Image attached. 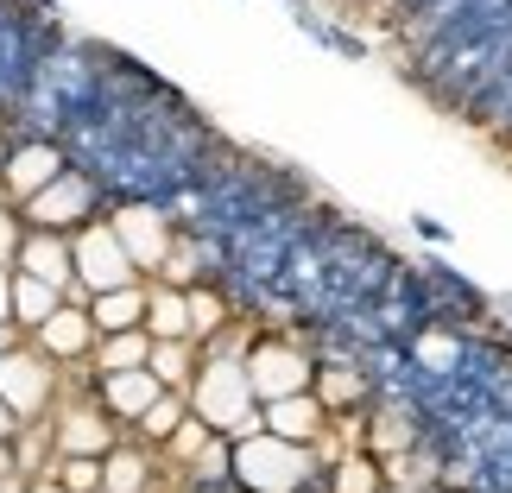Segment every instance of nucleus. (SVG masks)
Returning a JSON list of instances; mask_svg holds the SVG:
<instances>
[{
  "instance_id": "obj_1",
  "label": "nucleus",
  "mask_w": 512,
  "mask_h": 493,
  "mask_svg": "<svg viewBox=\"0 0 512 493\" xmlns=\"http://www.w3.org/2000/svg\"><path fill=\"white\" fill-rule=\"evenodd\" d=\"M190 411L215 430V437H228V443L247 437V430H260V399H253V386H247V348L215 342L209 361H196Z\"/></svg>"
},
{
  "instance_id": "obj_2",
  "label": "nucleus",
  "mask_w": 512,
  "mask_h": 493,
  "mask_svg": "<svg viewBox=\"0 0 512 493\" xmlns=\"http://www.w3.org/2000/svg\"><path fill=\"white\" fill-rule=\"evenodd\" d=\"M317 475V449L310 443H285L272 430H247L234 437V487H253V493H304Z\"/></svg>"
},
{
  "instance_id": "obj_3",
  "label": "nucleus",
  "mask_w": 512,
  "mask_h": 493,
  "mask_svg": "<svg viewBox=\"0 0 512 493\" xmlns=\"http://www.w3.org/2000/svg\"><path fill=\"white\" fill-rule=\"evenodd\" d=\"M70 253H76V285L64 291V298H76V304H89L95 291H114V285H133V279H140V266H133V253L121 247L114 222L70 228Z\"/></svg>"
},
{
  "instance_id": "obj_4",
  "label": "nucleus",
  "mask_w": 512,
  "mask_h": 493,
  "mask_svg": "<svg viewBox=\"0 0 512 493\" xmlns=\"http://www.w3.org/2000/svg\"><path fill=\"white\" fill-rule=\"evenodd\" d=\"M19 215H26V228H57V234L83 228L89 215H95V177H83V171L64 165L45 190H32L26 203H19Z\"/></svg>"
},
{
  "instance_id": "obj_5",
  "label": "nucleus",
  "mask_w": 512,
  "mask_h": 493,
  "mask_svg": "<svg viewBox=\"0 0 512 493\" xmlns=\"http://www.w3.org/2000/svg\"><path fill=\"white\" fill-rule=\"evenodd\" d=\"M57 361L45 348H7L0 354V399H7L19 411V424H32V418H45V405H51V392H57Z\"/></svg>"
},
{
  "instance_id": "obj_6",
  "label": "nucleus",
  "mask_w": 512,
  "mask_h": 493,
  "mask_svg": "<svg viewBox=\"0 0 512 493\" xmlns=\"http://www.w3.org/2000/svg\"><path fill=\"white\" fill-rule=\"evenodd\" d=\"M317 380V361L298 348V342H253L247 348V386L253 399H285V392H310Z\"/></svg>"
},
{
  "instance_id": "obj_7",
  "label": "nucleus",
  "mask_w": 512,
  "mask_h": 493,
  "mask_svg": "<svg viewBox=\"0 0 512 493\" xmlns=\"http://www.w3.org/2000/svg\"><path fill=\"white\" fill-rule=\"evenodd\" d=\"M114 234H121V247L133 253L140 272H159L171 241H177L171 222H165V209H152V203H121V209H114Z\"/></svg>"
},
{
  "instance_id": "obj_8",
  "label": "nucleus",
  "mask_w": 512,
  "mask_h": 493,
  "mask_svg": "<svg viewBox=\"0 0 512 493\" xmlns=\"http://www.w3.org/2000/svg\"><path fill=\"white\" fill-rule=\"evenodd\" d=\"M260 424L272 430V437H285V443H310V449H317L329 437V405L317 399V392H285V399L260 405Z\"/></svg>"
},
{
  "instance_id": "obj_9",
  "label": "nucleus",
  "mask_w": 512,
  "mask_h": 493,
  "mask_svg": "<svg viewBox=\"0 0 512 493\" xmlns=\"http://www.w3.org/2000/svg\"><path fill=\"white\" fill-rule=\"evenodd\" d=\"M13 266L32 272V279H45V285H57V291L76 285L70 234H57V228H26V241H19V253H13Z\"/></svg>"
},
{
  "instance_id": "obj_10",
  "label": "nucleus",
  "mask_w": 512,
  "mask_h": 493,
  "mask_svg": "<svg viewBox=\"0 0 512 493\" xmlns=\"http://www.w3.org/2000/svg\"><path fill=\"white\" fill-rule=\"evenodd\" d=\"M32 342L51 354V361H83V354L95 348V323H89V304H76V298H64L51 310L45 323L32 329Z\"/></svg>"
},
{
  "instance_id": "obj_11",
  "label": "nucleus",
  "mask_w": 512,
  "mask_h": 493,
  "mask_svg": "<svg viewBox=\"0 0 512 493\" xmlns=\"http://www.w3.org/2000/svg\"><path fill=\"white\" fill-rule=\"evenodd\" d=\"M57 171H64V152H57L51 140H26V146H13V152H7V165H0V184H7L13 203H26V196H32V190H45Z\"/></svg>"
},
{
  "instance_id": "obj_12",
  "label": "nucleus",
  "mask_w": 512,
  "mask_h": 493,
  "mask_svg": "<svg viewBox=\"0 0 512 493\" xmlns=\"http://www.w3.org/2000/svg\"><path fill=\"white\" fill-rule=\"evenodd\" d=\"M51 443H57V456H108L114 449V418L95 411V405H76V411H64V418L51 424Z\"/></svg>"
},
{
  "instance_id": "obj_13",
  "label": "nucleus",
  "mask_w": 512,
  "mask_h": 493,
  "mask_svg": "<svg viewBox=\"0 0 512 493\" xmlns=\"http://www.w3.org/2000/svg\"><path fill=\"white\" fill-rule=\"evenodd\" d=\"M159 373L152 367H121V373H102V405H108V418H121V424H140L146 418V405L159 399Z\"/></svg>"
},
{
  "instance_id": "obj_14",
  "label": "nucleus",
  "mask_w": 512,
  "mask_h": 493,
  "mask_svg": "<svg viewBox=\"0 0 512 493\" xmlns=\"http://www.w3.org/2000/svg\"><path fill=\"white\" fill-rule=\"evenodd\" d=\"M89 323H95V335L140 329L146 323V285L133 279V285H114V291H95V298H89Z\"/></svg>"
},
{
  "instance_id": "obj_15",
  "label": "nucleus",
  "mask_w": 512,
  "mask_h": 493,
  "mask_svg": "<svg viewBox=\"0 0 512 493\" xmlns=\"http://www.w3.org/2000/svg\"><path fill=\"white\" fill-rule=\"evenodd\" d=\"M196 342L190 335H152V354H146V367L159 373V386H171V392H190V380H196Z\"/></svg>"
},
{
  "instance_id": "obj_16",
  "label": "nucleus",
  "mask_w": 512,
  "mask_h": 493,
  "mask_svg": "<svg viewBox=\"0 0 512 493\" xmlns=\"http://www.w3.org/2000/svg\"><path fill=\"white\" fill-rule=\"evenodd\" d=\"M57 304H64V291L13 266V323H19V329H38V323H45Z\"/></svg>"
},
{
  "instance_id": "obj_17",
  "label": "nucleus",
  "mask_w": 512,
  "mask_h": 493,
  "mask_svg": "<svg viewBox=\"0 0 512 493\" xmlns=\"http://www.w3.org/2000/svg\"><path fill=\"white\" fill-rule=\"evenodd\" d=\"M146 354H152V329H108V335H95V361H102V373H121V367H146Z\"/></svg>"
},
{
  "instance_id": "obj_18",
  "label": "nucleus",
  "mask_w": 512,
  "mask_h": 493,
  "mask_svg": "<svg viewBox=\"0 0 512 493\" xmlns=\"http://www.w3.org/2000/svg\"><path fill=\"white\" fill-rule=\"evenodd\" d=\"M146 329L152 335H190V298H184V285L146 291ZM190 342H196V335H190Z\"/></svg>"
},
{
  "instance_id": "obj_19",
  "label": "nucleus",
  "mask_w": 512,
  "mask_h": 493,
  "mask_svg": "<svg viewBox=\"0 0 512 493\" xmlns=\"http://www.w3.org/2000/svg\"><path fill=\"white\" fill-rule=\"evenodd\" d=\"M146 481H152V462L140 456V449L114 443L102 456V493H146Z\"/></svg>"
},
{
  "instance_id": "obj_20",
  "label": "nucleus",
  "mask_w": 512,
  "mask_h": 493,
  "mask_svg": "<svg viewBox=\"0 0 512 493\" xmlns=\"http://www.w3.org/2000/svg\"><path fill=\"white\" fill-rule=\"evenodd\" d=\"M184 411H190V392H171V386H165L159 399L146 405V418H140V437H152V443H165L171 430L184 424Z\"/></svg>"
},
{
  "instance_id": "obj_21",
  "label": "nucleus",
  "mask_w": 512,
  "mask_h": 493,
  "mask_svg": "<svg viewBox=\"0 0 512 493\" xmlns=\"http://www.w3.org/2000/svg\"><path fill=\"white\" fill-rule=\"evenodd\" d=\"M190 475L203 481V487H228V481H234V443H228V437H209V443L190 456Z\"/></svg>"
},
{
  "instance_id": "obj_22",
  "label": "nucleus",
  "mask_w": 512,
  "mask_h": 493,
  "mask_svg": "<svg viewBox=\"0 0 512 493\" xmlns=\"http://www.w3.org/2000/svg\"><path fill=\"white\" fill-rule=\"evenodd\" d=\"M380 481H386V475H380V456L367 449V456H342V462H336V475H329V493H373Z\"/></svg>"
},
{
  "instance_id": "obj_23",
  "label": "nucleus",
  "mask_w": 512,
  "mask_h": 493,
  "mask_svg": "<svg viewBox=\"0 0 512 493\" xmlns=\"http://www.w3.org/2000/svg\"><path fill=\"white\" fill-rule=\"evenodd\" d=\"M310 392H317V399L329 405V411H336V405H354V399H361V373H354V367H317V380H310Z\"/></svg>"
},
{
  "instance_id": "obj_24",
  "label": "nucleus",
  "mask_w": 512,
  "mask_h": 493,
  "mask_svg": "<svg viewBox=\"0 0 512 493\" xmlns=\"http://www.w3.org/2000/svg\"><path fill=\"white\" fill-rule=\"evenodd\" d=\"M51 475L64 481L70 493H102V456H57Z\"/></svg>"
},
{
  "instance_id": "obj_25",
  "label": "nucleus",
  "mask_w": 512,
  "mask_h": 493,
  "mask_svg": "<svg viewBox=\"0 0 512 493\" xmlns=\"http://www.w3.org/2000/svg\"><path fill=\"white\" fill-rule=\"evenodd\" d=\"M184 298H190V335H222V298H215V291H190L184 285Z\"/></svg>"
},
{
  "instance_id": "obj_26",
  "label": "nucleus",
  "mask_w": 512,
  "mask_h": 493,
  "mask_svg": "<svg viewBox=\"0 0 512 493\" xmlns=\"http://www.w3.org/2000/svg\"><path fill=\"white\" fill-rule=\"evenodd\" d=\"M209 437H215V430H209L203 418H196V411H184V424H177V430H171V437H165V449H171V456H177V462H190V456H196V449H203Z\"/></svg>"
},
{
  "instance_id": "obj_27",
  "label": "nucleus",
  "mask_w": 512,
  "mask_h": 493,
  "mask_svg": "<svg viewBox=\"0 0 512 493\" xmlns=\"http://www.w3.org/2000/svg\"><path fill=\"white\" fill-rule=\"evenodd\" d=\"M19 241H26V215H19L13 196H0V266H13Z\"/></svg>"
},
{
  "instance_id": "obj_28",
  "label": "nucleus",
  "mask_w": 512,
  "mask_h": 493,
  "mask_svg": "<svg viewBox=\"0 0 512 493\" xmlns=\"http://www.w3.org/2000/svg\"><path fill=\"white\" fill-rule=\"evenodd\" d=\"M456 342H449V335H424V342H418V361L424 367H437V373H449V367H456Z\"/></svg>"
},
{
  "instance_id": "obj_29",
  "label": "nucleus",
  "mask_w": 512,
  "mask_h": 493,
  "mask_svg": "<svg viewBox=\"0 0 512 493\" xmlns=\"http://www.w3.org/2000/svg\"><path fill=\"white\" fill-rule=\"evenodd\" d=\"M0 323H13V266H0Z\"/></svg>"
},
{
  "instance_id": "obj_30",
  "label": "nucleus",
  "mask_w": 512,
  "mask_h": 493,
  "mask_svg": "<svg viewBox=\"0 0 512 493\" xmlns=\"http://www.w3.org/2000/svg\"><path fill=\"white\" fill-rule=\"evenodd\" d=\"M13 437H19V411L0 399V443H13Z\"/></svg>"
},
{
  "instance_id": "obj_31",
  "label": "nucleus",
  "mask_w": 512,
  "mask_h": 493,
  "mask_svg": "<svg viewBox=\"0 0 512 493\" xmlns=\"http://www.w3.org/2000/svg\"><path fill=\"white\" fill-rule=\"evenodd\" d=\"M26 493H70V487H64V481H57V475H38V481H32Z\"/></svg>"
},
{
  "instance_id": "obj_32",
  "label": "nucleus",
  "mask_w": 512,
  "mask_h": 493,
  "mask_svg": "<svg viewBox=\"0 0 512 493\" xmlns=\"http://www.w3.org/2000/svg\"><path fill=\"white\" fill-rule=\"evenodd\" d=\"M7 348H19V323H0V354Z\"/></svg>"
},
{
  "instance_id": "obj_33",
  "label": "nucleus",
  "mask_w": 512,
  "mask_h": 493,
  "mask_svg": "<svg viewBox=\"0 0 512 493\" xmlns=\"http://www.w3.org/2000/svg\"><path fill=\"white\" fill-rule=\"evenodd\" d=\"M0 475H19V462H13V443H0Z\"/></svg>"
},
{
  "instance_id": "obj_34",
  "label": "nucleus",
  "mask_w": 512,
  "mask_h": 493,
  "mask_svg": "<svg viewBox=\"0 0 512 493\" xmlns=\"http://www.w3.org/2000/svg\"><path fill=\"white\" fill-rule=\"evenodd\" d=\"M373 493H424V487H411V481H380Z\"/></svg>"
},
{
  "instance_id": "obj_35",
  "label": "nucleus",
  "mask_w": 512,
  "mask_h": 493,
  "mask_svg": "<svg viewBox=\"0 0 512 493\" xmlns=\"http://www.w3.org/2000/svg\"><path fill=\"white\" fill-rule=\"evenodd\" d=\"M196 493H222V487H203V481H196Z\"/></svg>"
},
{
  "instance_id": "obj_36",
  "label": "nucleus",
  "mask_w": 512,
  "mask_h": 493,
  "mask_svg": "<svg viewBox=\"0 0 512 493\" xmlns=\"http://www.w3.org/2000/svg\"><path fill=\"white\" fill-rule=\"evenodd\" d=\"M222 493H253V487H222Z\"/></svg>"
},
{
  "instance_id": "obj_37",
  "label": "nucleus",
  "mask_w": 512,
  "mask_h": 493,
  "mask_svg": "<svg viewBox=\"0 0 512 493\" xmlns=\"http://www.w3.org/2000/svg\"><path fill=\"white\" fill-rule=\"evenodd\" d=\"M304 493H317V481H310V487H304Z\"/></svg>"
}]
</instances>
